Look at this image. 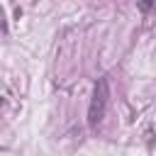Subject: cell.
I'll use <instances>...</instances> for the list:
<instances>
[{"mask_svg":"<svg viewBox=\"0 0 156 156\" xmlns=\"http://www.w3.org/2000/svg\"><path fill=\"white\" fill-rule=\"evenodd\" d=\"M107 102H110V80L102 76L98 78L95 88H93V98H90V105H88V124L90 127H98L107 112Z\"/></svg>","mask_w":156,"mask_h":156,"instance_id":"obj_1","label":"cell"},{"mask_svg":"<svg viewBox=\"0 0 156 156\" xmlns=\"http://www.w3.org/2000/svg\"><path fill=\"white\" fill-rule=\"evenodd\" d=\"M154 5H156V0H139V10L141 12H151Z\"/></svg>","mask_w":156,"mask_h":156,"instance_id":"obj_2","label":"cell"},{"mask_svg":"<svg viewBox=\"0 0 156 156\" xmlns=\"http://www.w3.org/2000/svg\"><path fill=\"white\" fill-rule=\"evenodd\" d=\"M0 32H7V17H5L2 7H0Z\"/></svg>","mask_w":156,"mask_h":156,"instance_id":"obj_3","label":"cell"}]
</instances>
